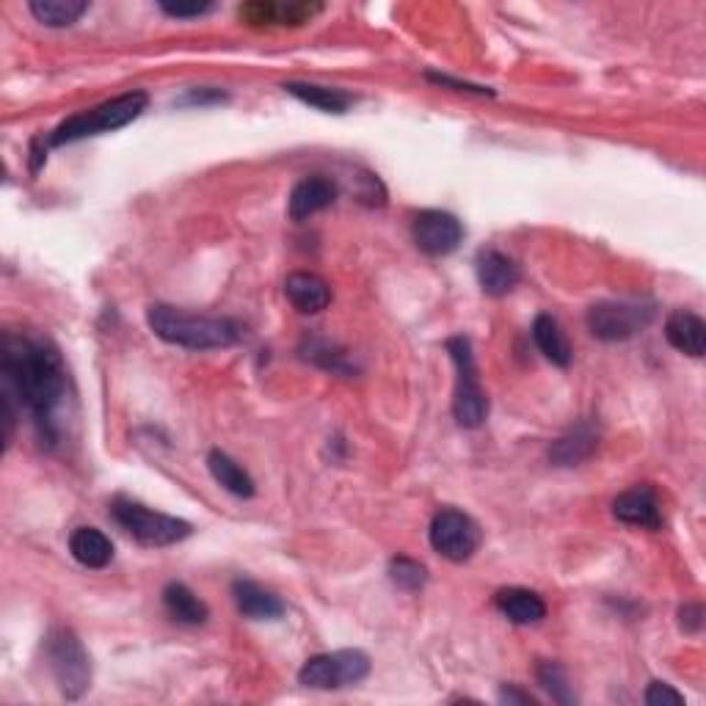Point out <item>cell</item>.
Returning <instances> with one entry per match:
<instances>
[{
	"label": "cell",
	"instance_id": "1",
	"mask_svg": "<svg viewBox=\"0 0 706 706\" xmlns=\"http://www.w3.org/2000/svg\"><path fill=\"white\" fill-rule=\"evenodd\" d=\"M3 393L34 417L42 439L56 444V411L67 398V367L53 342L7 331L0 340Z\"/></svg>",
	"mask_w": 706,
	"mask_h": 706
},
{
	"label": "cell",
	"instance_id": "2",
	"mask_svg": "<svg viewBox=\"0 0 706 706\" xmlns=\"http://www.w3.org/2000/svg\"><path fill=\"white\" fill-rule=\"evenodd\" d=\"M146 323L157 340L188 348V351H213V348H230L243 340V326L238 320L191 315L168 307V304H152L146 309Z\"/></svg>",
	"mask_w": 706,
	"mask_h": 706
},
{
	"label": "cell",
	"instance_id": "3",
	"mask_svg": "<svg viewBox=\"0 0 706 706\" xmlns=\"http://www.w3.org/2000/svg\"><path fill=\"white\" fill-rule=\"evenodd\" d=\"M150 106V95L146 91H128L122 97H113V100L102 102V106L91 108V111L75 113V117L64 119L51 135H47V144L51 146H64L73 144V141L89 139V135L111 133V130L124 128V124L135 122L141 113Z\"/></svg>",
	"mask_w": 706,
	"mask_h": 706
},
{
	"label": "cell",
	"instance_id": "4",
	"mask_svg": "<svg viewBox=\"0 0 706 706\" xmlns=\"http://www.w3.org/2000/svg\"><path fill=\"white\" fill-rule=\"evenodd\" d=\"M47 665L67 701L84 698L91 687V657L73 629L56 627L45 638Z\"/></svg>",
	"mask_w": 706,
	"mask_h": 706
},
{
	"label": "cell",
	"instance_id": "5",
	"mask_svg": "<svg viewBox=\"0 0 706 706\" xmlns=\"http://www.w3.org/2000/svg\"><path fill=\"white\" fill-rule=\"evenodd\" d=\"M111 514L122 525V530H128V536H133L144 547H172L191 536V525L186 519L152 510L130 497L113 499Z\"/></svg>",
	"mask_w": 706,
	"mask_h": 706
},
{
	"label": "cell",
	"instance_id": "6",
	"mask_svg": "<svg viewBox=\"0 0 706 706\" xmlns=\"http://www.w3.org/2000/svg\"><path fill=\"white\" fill-rule=\"evenodd\" d=\"M450 360L455 362V398L453 415L461 428H481L488 417V398L481 387V376L475 367V353L466 337H450L448 340Z\"/></svg>",
	"mask_w": 706,
	"mask_h": 706
},
{
	"label": "cell",
	"instance_id": "7",
	"mask_svg": "<svg viewBox=\"0 0 706 706\" xmlns=\"http://www.w3.org/2000/svg\"><path fill=\"white\" fill-rule=\"evenodd\" d=\"M371 673V657L360 649H342L334 654L309 657L298 671V682L312 690H340L360 684Z\"/></svg>",
	"mask_w": 706,
	"mask_h": 706
},
{
	"label": "cell",
	"instance_id": "8",
	"mask_svg": "<svg viewBox=\"0 0 706 706\" xmlns=\"http://www.w3.org/2000/svg\"><path fill=\"white\" fill-rule=\"evenodd\" d=\"M654 315L657 309L651 304L602 301L588 309V331L602 342H624L643 331Z\"/></svg>",
	"mask_w": 706,
	"mask_h": 706
},
{
	"label": "cell",
	"instance_id": "9",
	"mask_svg": "<svg viewBox=\"0 0 706 706\" xmlns=\"http://www.w3.org/2000/svg\"><path fill=\"white\" fill-rule=\"evenodd\" d=\"M431 547L453 563L470 561L481 547V527L464 510L444 508L431 521Z\"/></svg>",
	"mask_w": 706,
	"mask_h": 706
},
{
	"label": "cell",
	"instance_id": "10",
	"mask_svg": "<svg viewBox=\"0 0 706 706\" xmlns=\"http://www.w3.org/2000/svg\"><path fill=\"white\" fill-rule=\"evenodd\" d=\"M411 235L420 252L431 254V257H444V254L455 252L459 243L464 241V227L453 213L444 210H422L415 219Z\"/></svg>",
	"mask_w": 706,
	"mask_h": 706
},
{
	"label": "cell",
	"instance_id": "11",
	"mask_svg": "<svg viewBox=\"0 0 706 706\" xmlns=\"http://www.w3.org/2000/svg\"><path fill=\"white\" fill-rule=\"evenodd\" d=\"M613 514L624 525L646 527V530H660L662 527L660 499H657L651 486H635L629 492L618 494L616 503H613Z\"/></svg>",
	"mask_w": 706,
	"mask_h": 706
},
{
	"label": "cell",
	"instance_id": "12",
	"mask_svg": "<svg viewBox=\"0 0 706 706\" xmlns=\"http://www.w3.org/2000/svg\"><path fill=\"white\" fill-rule=\"evenodd\" d=\"M475 268H477V282H481L483 293H486V296H494V298L508 296V293L514 290L521 279L519 265H516L508 254L497 252V249L481 252Z\"/></svg>",
	"mask_w": 706,
	"mask_h": 706
},
{
	"label": "cell",
	"instance_id": "13",
	"mask_svg": "<svg viewBox=\"0 0 706 706\" xmlns=\"http://www.w3.org/2000/svg\"><path fill=\"white\" fill-rule=\"evenodd\" d=\"M337 199V186L329 177H304L296 188H293L290 199H287V213L293 221H304L309 216L320 213V210L331 208Z\"/></svg>",
	"mask_w": 706,
	"mask_h": 706
},
{
	"label": "cell",
	"instance_id": "14",
	"mask_svg": "<svg viewBox=\"0 0 706 706\" xmlns=\"http://www.w3.org/2000/svg\"><path fill=\"white\" fill-rule=\"evenodd\" d=\"M596 448H599V428L594 422H580L552 442L550 461L555 466H577L588 461Z\"/></svg>",
	"mask_w": 706,
	"mask_h": 706
},
{
	"label": "cell",
	"instance_id": "15",
	"mask_svg": "<svg viewBox=\"0 0 706 706\" xmlns=\"http://www.w3.org/2000/svg\"><path fill=\"white\" fill-rule=\"evenodd\" d=\"M285 296L298 312L315 315L329 307L331 287L323 276L309 274V271H296L285 279Z\"/></svg>",
	"mask_w": 706,
	"mask_h": 706
},
{
	"label": "cell",
	"instance_id": "16",
	"mask_svg": "<svg viewBox=\"0 0 706 706\" xmlns=\"http://www.w3.org/2000/svg\"><path fill=\"white\" fill-rule=\"evenodd\" d=\"M665 340L671 342L676 351L687 353V356H704L706 351V323L690 309H676L665 323Z\"/></svg>",
	"mask_w": 706,
	"mask_h": 706
},
{
	"label": "cell",
	"instance_id": "17",
	"mask_svg": "<svg viewBox=\"0 0 706 706\" xmlns=\"http://www.w3.org/2000/svg\"><path fill=\"white\" fill-rule=\"evenodd\" d=\"M232 596H235L238 610L246 618H254V621H274L285 613L279 596H274L263 585L252 583V580H235L232 583Z\"/></svg>",
	"mask_w": 706,
	"mask_h": 706
},
{
	"label": "cell",
	"instance_id": "18",
	"mask_svg": "<svg viewBox=\"0 0 706 706\" xmlns=\"http://www.w3.org/2000/svg\"><path fill=\"white\" fill-rule=\"evenodd\" d=\"M494 605H497V610L503 613L508 621L521 624V627H527V624H539L541 618L547 616L544 599H541L536 591H527V588L497 591V596H494Z\"/></svg>",
	"mask_w": 706,
	"mask_h": 706
},
{
	"label": "cell",
	"instance_id": "19",
	"mask_svg": "<svg viewBox=\"0 0 706 706\" xmlns=\"http://www.w3.org/2000/svg\"><path fill=\"white\" fill-rule=\"evenodd\" d=\"M69 552L86 569H106L113 561V544L97 527H78L69 536Z\"/></svg>",
	"mask_w": 706,
	"mask_h": 706
},
{
	"label": "cell",
	"instance_id": "20",
	"mask_svg": "<svg viewBox=\"0 0 706 706\" xmlns=\"http://www.w3.org/2000/svg\"><path fill=\"white\" fill-rule=\"evenodd\" d=\"M163 605H166L168 616L174 621L188 624V627H199V624H205L210 618L208 605L183 583H168L163 588Z\"/></svg>",
	"mask_w": 706,
	"mask_h": 706
},
{
	"label": "cell",
	"instance_id": "21",
	"mask_svg": "<svg viewBox=\"0 0 706 706\" xmlns=\"http://www.w3.org/2000/svg\"><path fill=\"white\" fill-rule=\"evenodd\" d=\"M533 340H536V345H539V351L544 353L552 365H558V367L572 365V345H569L561 323H558L552 315H539V318H536Z\"/></svg>",
	"mask_w": 706,
	"mask_h": 706
},
{
	"label": "cell",
	"instance_id": "22",
	"mask_svg": "<svg viewBox=\"0 0 706 706\" xmlns=\"http://www.w3.org/2000/svg\"><path fill=\"white\" fill-rule=\"evenodd\" d=\"M208 470L213 475V481L221 488H227L235 497H254V481L238 461H232L230 455L221 450H210L208 455Z\"/></svg>",
	"mask_w": 706,
	"mask_h": 706
},
{
	"label": "cell",
	"instance_id": "23",
	"mask_svg": "<svg viewBox=\"0 0 706 706\" xmlns=\"http://www.w3.org/2000/svg\"><path fill=\"white\" fill-rule=\"evenodd\" d=\"M285 91L296 100L307 102V106L318 108L323 113H345L353 106V97L342 89H331V86L318 84H285Z\"/></svg>",
	"mask_w": 706,
	"mask_h": 706
},
{
	"label": "cell",
	"instance_id": "24",
	"mask_svg": "<svg viewBox=\"0 0 706 706\" xmlns=\"http://www.w3.org/2000/svg\"><path fill=\"white\" fill-rule=\"evenodd\" d=\"M29 9L47 29H67L89 12V3L86 0H34Z\"/></svg>",
	"mask_w": 706,
	"mask_h": 706
},
{
	"label": "cell",
	"instance_id": "25",
	"mask_svg": "<svg viewBox=\"0 0 706 706\" xmlns=\"http://www.w3.org/2000/svg\"><path fill=\"white\" fill-rule=\"evenodd\" d=\"M536 673H539L541 687L552 695V701H558V704H574V701H577L574 698L566 673H563V668L558 665V662H541Z\"/></svg>",
	"mask_w": 706,
	"mask_h": 706
},
{
	"label": "cell",
	"instance_id": "26",
	"mask_svg": "<svg viewBox=\"0 0 706 706\" xmlns=\"http://www.w3.org/2000/svg\"><path fill=\"white\" fill-rule=\"evenodd\" d=\"M389 580L404 591H420L426 585L428 574L426 566L411 561V558H393V563H389Z\"/></svg>",
	"mask_w": 706,
	"mask_h": 706
},
{
	"label": "cell",
	"instance_id": "27",
	"mask_svg": "<svg viewBox=\"0 0 706 706\" xmlns=\"http://www.w3.org/2000/svg\"><path fill=\"white\" fill-rule=\"evenodd\" d=\"M304 356L312 360L315 365L326 367V371L334 373H351V367L345 365V353H337L329 342L323 340H307V348H304Z\"/></svg>",
	"mask_w": 706,
	"mask_h": 706
},
{
	"label": "cell",
	"instance_id": "28",
	"mask_svg": "<svg viewBox=\"0 0 706 706\" xmlns=\"http://www.w3.org/2000/svg\"><path fill=\"white\" fill-rule=\"evenodd\" d=\"M643 701L649 706H682L684 704V695L679 693V690H673L671 684L651 682L649 690H646Z\"/></svg>",
	"mask_w": 706,
	"mask_h": 706
},
{
	"label": "cell",
	"instance_id": "29",
	"mask_svg": "<svg viewBox=\"0 0 706 706\" xmlns=\"http://www.w3.org/2000/svg\"><path fill=\"white\" fill-rule=\"evenodd\" d=\"M161 12L168 14V18H177V20L202 18V14L213 12V3H168V0H163Z\"/></svg>",
	"mask_w": 706,
	"mask_h": 706
},
{
	"label": "cell",
	"instance_id": "30",
	"mask_svg": "<svg viewBox=\"0 0 706 706\" xmlns=\"http://www.w3.org/2000/svg\"><path fill=\"white\" fill-rule=\"evenodd\" d=\"M428 80H431V84H437V86H448V89H455V91H472V95H488L492 97L494 91L492 89H483V86H472V84H461V80H453V78H448V75H437V73H428L426 75Z\"/></svg>",
	"mask_w": 706,
	"mask_h": 706
},
{
	"label": "cell",
	"instance_id": "31",
	"mask_svg": "<svg viewBox=\"0 0 706 706\" xmlns=\"http://www.w3.org/2000/svg\"><path fill=\"white\" fill-rule=\"evenodd\" d=\"M679 618H682L684 632H698L704 627V607L701 605H684L679 610Z\"/></svg>",
	"mask_w": 706,
	"mask_h": 706
},
{
	"label": "cell",
	"instance_id": "32",
	"mask_svg": "<svg viewBox=\"0 0 706 706\" xmlns=\"http://www.w3.org/2000/svg\"><path fill=\"white\" fill-rule=\"evenodd\" d=\"M221 100H227V95L219 89H199V91L194 89L183 97V102H191V106H208V102H221Z\"/></svg>",
	"mask_w": 706,
	"mask_h": 706
},
{
	"label": "cell",
	"instance_id": "33",
	"mask_svg": "<svg viewBox=\"0 0 706 706\" xmlns=\"http://www.w3.org/2000/svg\"><path fill=\"white\" fill-rule=\"evenodd\" d=\"M499 701H505V704H536L533 695L521 693V690H516V687L499 690Z\"/></svg>",
	"mask_w": 706,
	"mask_h": 706
}]
</instances>
